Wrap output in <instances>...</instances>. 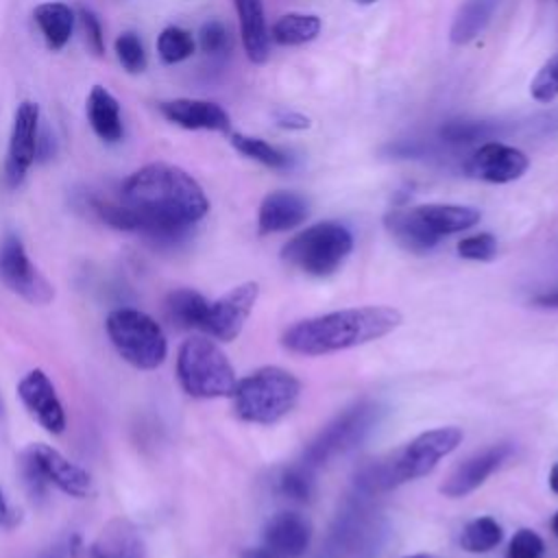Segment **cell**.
<instances>
[{
    "label": "cell",
    "instance_id": "1",
    "mask_svg": "<svg viewBox=\"0 0 558 558\" xmlns=\"http://www.w3.org/2000/svg\"><path fill=\"white\" fill-rule=\"evenodd\" d=\"M122 203L133 211V231L161 242H179L209 211L198 181L163 161L135 170L122 185Z\"/></svg>",
    "mask_w": 558,
    "mask_h": 558
},
{
    "label": "cell",
    "instance_id": "2",
    "mask_svg": "<svg viewBox=\"0 0 558 558\" xmlns=\"http://www.w3.org/2000/svg\"><path fill=\"white\" fill-rule=\"evenodd\" d=\"M401 320V312L390 305L347 307L294 323L283 331L281 344L296 355H327L384 338Z\"/></svg>",
    "mask_w": 558,
    "mask_h": 558
},
{
    "label": "cell",
    "instance_id": "3",
    "mask_svg": "<svg viewBox=\"0 0 558 558\" xmlns=\"http://www.w3.org/2000/svg\"><path fill=\"white\" fill-rule=\"evenodd\" d=\"M460 440L462 429L453 425L423 432L390 458L364 466L357 475V486L364 493H379L418 480L432 473L436 464L460 445Z\"/></svg>",
    "mask_w": 558,
    "mask_h": 558
},
{
    "label": "cell",
    "instance_id": "4",
    "mask_svg": "<svg viewBox=\"0 0 558 558\" xmlns=\"http://www.w3.org/2000/svg\"><path fill=\"white\" fill-rule=\"evenodd\" d=\"M231 397L238 418L272 425L299 403L301 381L281 366H262L244 379H238Z\"/></svg>",
    "mask_w": 558,
    "mask_h": 558
},
{
    "label": "cell",
    "instance_id": "5",
    "mask_svg": "<svg viewBox=\"0 0 558 558\" xmlns=\"http://www.w3.org/2000/svg\"><path fill=\"white\" fill-rule=\"evenodd\" d=\"M177 377L181 388L196 399L231 397L238 384L225 351L205 336H192L179 347Z\"/></svg>",
    "mask_w": 558,
    "mask_h": 558
},
{
    "label": "cell",
    "instance_id": "6",
    "mask_svg": "<svg viewBox=\"0 0 558 558\" xmlns=\"http://www.w3.org/2000/svg\"><path fill=\"white\" fill-rule=\"evenodd\" d=\"M351 248V231L336 220H325L292 235L283 244L281 257L305 275L329 277L344 264Z\"/></svg>",
    "mask_w": 558,
    "mask_h": 558
},
{
    "label": "cell",
    "instance_id": "7",
    "mask_svg": "<svg viewBox=\"0 0 558 558\" xmlns=\"http://www.w3.org/2000/svg\"><path fill=\"white\" fill-rule=\"evenodd\" d=\"M107 336L120 357L140 371L161 366L168 340L161 325L135 307H118L107 316Z\"/></svg>",
    "mask_w": 558,
    "mask_h": 558
},
{
    "label": "cell",
    "instance_id": "8",
    "mask_svg": "<svg viewBox=\"0 0 558 558\" xmlns=\"http://www.w3.org/2000/svg\"><path fill=\"white\" fill-rule=\"evenodd\" d=\"M384 408L377 401H357L329 421L303 449V464L314 469L355 449L379 423Z\"/></svg>",
    "mask_w": 558,
    "mask_h": 558
},
{
    "label": "cell",
    "instance_id": "9",
    "mask_svg": "<svg viewBox=\"0 0 558 558\" xmlns=\"http://www.w3.org/2000/svg\"><path fill=\"white\" fill-rule=\"evenodd\" d=\"M0 279L11 292L33 305H46L52 299L50 283L37 272L22 240L13 233H7L0 242Z\"/></svg>",
    "mask_w": 558,
    "mask_h": 558
},
{
    "label": "cell",
    "instance_id": "10",
    "mask_svg": "<svg viewBox=\"0 0 558 558\" xmlns=\"http://www.w3.org/2000/svg\"><path fill=\"white\" fill-rule=\"evenodd\" d=\"M37 140H39V105L24 100L13 113V126L9 137L4 177L11 187H17L33 161L37 159Z\"/></svg>",
    "mask_w": 558,
    "mask_h": 558
},
{
    "label": "cell",
    "instance_id": "11",
    "mask_svg": "<svg viewBox=\"0 0 558 558\" xmlns=\"http://www.w3.org/2000/svg\"><path fill=\"white\" fill-rule=\"evenodd\" d=\"M259 296V286L255 281H244L222 294L218 301L209 303L203 331L216 340L231 342L240 336L253 305Z\"/></svg>",
    "mask_w": 558,
    "mask_h": 558
},
{
    "label": "cell",
    "instance_id": "12",
    "mask_svg": "<svg viewBox=\"0 0 558 558\" xmlns=\"http://www.w3.org/2000/svg\"><path fill=\"white\" fill-rule=\"evenodd\" d=\"M527 166L530 159L523 150L501 142H486L466 159L464 172L486 183H510L521 179Z\"/></svg>",
    "mask_w": 558,
    "mask_h": 558
},
{
    "label": "cell",
    "instance_id": "13",
    "mask_svg": "<svg viewBox=\"0 0 558 558\" xmlns=\"http://www.w3.org/2000/svg\"><path fill=\"white\" fill-rule=\"evenodd\" d=\"M24 458L39 471V475L57 486L61 493L83 499L92 493V477L85 469L70 462L63 453L52 449L50 445L35 442L24 451Z\"/></svg>",
    "mask_w": 558,
    "mask_h": 558
},
{
    "label": "cell",
    "instance_id": "14",
    "mask_svg": "<svg viewBox=\"0 0 558 558\" xmlns=\"http://www.w3.org/2000/svg\"><path fill=\"white\" fill-rule=\"evenodd\" d=\"M17 397L22 399L24 408L37 418V423L50 432L61 434L65 429V412L57 397V390L50 377L41 368L28 371L17 381Z\"/></svg>",
    "mask_w": 558,
    "mask_h": 558
},
{
    "label": "cell",
    "instance_id": "15",
    "mask_svg": "<svg viewBox=\"0 0 558 558\" xmlns=\"http://www.w3.org/2000/svg\"><path fill=\"white\" fill-rule=\"evenodd\" d=\"M510 453H512V447L508 442L473 453L451 471V475L440 484V493L453 499L473 493L506 462Z\"/></svg>",
    "mask_w": 558,
    "mask_h": 558
},
{
    "label": "cell",
    "instance_id": "16",
    "mask_svg": "<svg viewBox=\"0 0 558 558\" xmlns=\"http://www.w3.org/2000/svg\"><path fill=\"white\" fill-rule=\"evenodd\" d=\"M264 549L279 558H301L312 543V523L305 514L283 510L268 519L264 527Z\"/></svg>",
    "mask_w": 558,
    "mask_h": 558
},
{
    "label": "cell",
    "instance_id": "17",
    "mask_svg": "<svg viewBox=\"0 0 558 558\" xmlns=\"http://www.w3.org/2000/svg\"><path fill=\"white\" fill-rule=\"evenodd\" d=\"M161 116L187 131H229L231 120L229 113L211 100H198V98H174L159 102Z\"/></svg>",
    "mask_w": 558,
    "mask_h": 558
},
{
    "label": "cell",
    "instance_id": "18",
    "mask_svg": "<svg viewBox=\"0 0 558 558\" xmlns=\"http://www.w3.org/2000/svg\"><path fill=\"white\" fill-rule=\"evenodd\" d=\"M310 214V203L305 196L288 190H277L264 196L257 211V229L262 235L290 231L299 227Z\"/></svg>",
    "mask_w": 558,
    "mask_h": 558
},
{
    "label": "cell",
    "instance_id": "19",
    "mask_svg": "<svg viewBox=\"0 0 558 558\" xmlns=\"http://www.w3.org/2000/svg\"><path fill=\"white\" fill-rule=\"evenodd\" d=\"M384 227L390 233V238L405 248L408 253L423 255L432 251L440 238L427 229V225L418 218L414 207L410 209H392L384 216Z\"/></svg>",
    "mask_w": 558,
    "mask_h": 558
},
{
    "label": "cell",
    "instance_id": "20",
    "mask_svg": "<svg viewBox=\"0 0 558 558\" xmlns=\"http://www.w3.org/2000/svg\"><path fill=\"white\" fill-rule=\"evenodd\" d=\"M240 22V35L246 57L253 63H264L270 54V31L266 26L262 0H233Z\"/></svg>",
    "mask_w": 558,
    "mask_h": 558
},
{
    "label": "cell",
    "instance_id": "21",
    "mask_svg": "<svg viewBox=\"0 0 558 558\" xmlns=\"http://www.w3.org/2000/svg\"><path fill=\"white\" fill-rule=\"evenodd\" d=\"M87 120L96 137L107 144H116L124 137L120 105L116 96L102 85H94L87 96Z\"/></svg>",
    "mask_w": 558,
    "mask_h": 558
},
{
    "label": "cell",
    "instance_id": "22",
    "mask_svg": "<svg viewBox=\"0 0 558 558\" xmlns=\"http://www.w3.org/2000/svg\"><path fill=\"white\" fill-rule=\"evenodd\" d=\"M418 218L427 225L432 233L438 238L466 231L480 222V211L466 205H445V203H429L414 207Z\"/></svg>",
    "mask_w": 558,
    "mask_h": 558
},
{
    "label": "cell",
    "instance_id": "23",
    "mask_svg": "<svg viewBox=\"0 0 558 558\" xmlns=\"http://www.w3.org/2000/svg\"><path fill=\"white\" fill-rule=\"evenodd\" d=\"M33 17L50 50H61L74 28V11L63 2H41L35 7Z\"/></svg>",
    "mask_w": 558,
    "mask_h": 558
},
{
    "label": "cell",
    "instance_id": "24",
    "mask_svg": "<svg viewBox=\"0 0 558 558\" xmlns=\"http://www.w3.org/2000/svg\"><path fill=\"white\" fill-rule=\"evenodd\" d=\"M499 0H464L453 15L449 37L453 44L462 46L473 41L490 22Z\"/></svg>",
    "mask_w": 558,
    "mask_h": 558
},
{
    "label": "cell",
    "instance_id": "25",
    "mask_svg": "<svg viewBox=\"0 0 558 558\" xmlns=\"http://www.w3.org/2000/svg\"><path fill=\"white\" fill-rule=\"evenodd\" d=\"M207 310H209V301L192 288L172 290L166 299L168 318L183 329H203Z\"/></svg>",
    "mask_w": 558,
    "mask_h": 558
},
{
    "label": "cell",
    "instance_id": "26",
    "mask_svg": "<svg viewBox=\"0 0 558 558\" xmlns=\"http://www.w3.org/2000/svg\"><path fill=\"white\" fill-rule=\"evenodd\" d=\"M320 26V17L314 13H286L272 24L270 39L281 46H301L316 39Z\"/></svg>",
    "mask_w": 558,
    "mask_h": 558
},
{
    "label": "cell",
    "instance_id": "27",
    "mask_svg": "<svg viewBox=\"0 0 558 558\" xmlns=\"http://www.w3.org/2000/svg\"><path fill=\"white\" fill-rule=\"evenodd\" d=\"M501 538H504V530L493 517H477L462 527L460 545L471 554H484L497 547Z\"/></svg>",
    "mask_w": 558,
    "mask_h": 558
},
{
    "label": "cell",
    "instance_id": "28",
    "mask_svg": "<svg viewBox=\"0 0 558 558\" xmlns=\"http://www.w3.org/2000/svg\"><path fill=\"white\" fill-rule=\"evenodd\" d=\"M231 146L238 153H242L244 157H248L253 161H259L266 168L283 170V168L290 166V157L283 150H279L272 144H268L266 140H262V137H253V135H244V133H233L231 135Z\"/></svg>",
    "mask_w": 558,
    "mask_h": 558
},
{
    "label": "cell",
    "instance_id": "29",
    "mask_svg": "<svg viewBox=\"0 0 558 558\" xmlns=\"http://www.w3.org/2000/svg\"><path fill=\"white\" fill-rule=\"evenodd\" d=\"M194 48H196V41H194L192 33H187L181 26H166L157 37L159 59L168 65L185 61L187 57H192Z\"/></svg>",
    "mask_w": 558,
    "mask_h": 558
},
{
    "label": "cell",
    "instance_id": "30",
    "mask_svg": "<svg viewBox=\"0 0 558 558\" xmlns=\"http://www.w3.org/2000/svg\"><path fill=\"white\" fill-rule=\"evenodd\" d=\"M277 488L283 497L292 499V501H310L314 497L316 484H314V475L312 469L305 466L303 462L296 466L286 469L279 480H277Z\"/></svg>",
    "mask_w": 558,
    "mask_h": 558
},
{
    "label": "cell",
    "instance_id": "31",
    "mask_svg": "<svg viewBox=\"0 0 558 558\" xmlns=\"http://www.w3.org/2000/svg\"><path fill=\"white\" fill-rule=\"evenodd\" d=\"M497 133V126L490 122H471V120H451L440 129V137L451 144H469L475 140H488Z\"/></svg>",
    "mask_w": 558,
    "mask_h": 558
},
{
    "label": "cell",
    "instance_id": "32",
    "mask_svg": "<svg viewBox=\"0 0 558 558\" xmlns=\"http://www.w3.org/2000/svg\"><path fill=\"white\" fill-rule=\"evenodd\" d=\"M113 48H116V57H118L120 65H122L129 74H140V72L146 70V65H148L146 50H144L142 39H140L135 33H131V31L122 33V35L116 39Z\"/></svg>",
    "mask_w": 558,
    "mask_h": 558
},
{
    "label": "cell",
    "instance_id": "33",
    "mask_svg": "<svg viewBox=\"0 0 558 558\" xmlns=\"http://www.w3.org/2000/svg\"><path fill=\"white\" fill-rule=\"evenodd\" d=\"M530 94L538 102H551L558 98V52L549 57L530 83Z\"/></svg>",
    "mask_w": 558,
    "mask_h": 558
},
{
    "label": "cell",
    "instance_id": "34",
    "mask_svg": "<svg viewBox=\"0 0 558 558\" xmlns=\"http://www.w3.org/2000/svg\"><path fill=\"white\" fill-rule=\"evenodd\" d=\"M458 255L473 262H490L497 255V240L493 233H475L458 242Z\"/></svg>",
    "mask_w": 558,
    "mask_h": 558
},
{
    "label": "cell",
    "instance_id": "35",
    "mask_svg": "<svg viewBox=\"0 0 558 558\" xmlns=\"http://www.w3.org/2000/svg\"><path fill=\"white\" fill-rule=\"evenodd\" d=\"M231 37L220 20H207L198 31V46L207 54H220L229 48Z\"/></svg>",
    "mask_w": 558,
    "mask_h": 558
},
{
    "label": "cell",
    "instance_id": "36",
    "mask_svg": "<svg viewBox=\"0 0 558 558\" xmlns=\"http://www.w3.org/2000/svg\"><path fill=\"white\" fill-rule=\"evenodd\" d=\"M541 554H543V538L536 532L521 527L510 538L506 558H538Z\"/></svg>",
    "mask_w": 558,
    "mask_h": 558
},
{
    "label": "cell",
    "instance_id": "37",
    "mask_svg": "<svg viewBox=\"0 0 558 558\" xmlns=\"http://www.w3.org/2000/svg\"><path fill=\"white\" fill-rule=\"evenodd\" d=\"M78 22H81V28H83L87 48H89L94 54L100 57V54L105 52V35H102L100 20L96 17V13H94L92 9L81 7V9H78Z\"/></svg>",
    "mask_w": 558,
    "mask_h": 558
},
{
    "label": "cell",
    "instance_id": "38",
    "mask_svg": "<svg viewBox=\"0 0 558 558\" xmlns=\"http://www.w3.org/2000/svg\"><path fill=\"white\" fill-rule=\"evenodd\" d=\"M275 122H277V126L288 129V131H303V129H310V124H312L307 116H303L299 111H286V109L275 113Z\"/></svg>",
    "mask_w": 558,
    "mask_h": 558
},
{
    "label": "cell",
    "instance_id": "39",
    "mask_svg": "<svg viewBox=\"0 0 558 558\" xmlns=\"http://www.w3.org/2000/svg\"><path fill=\"white\" fill-rule=\"evenodd\" d=\"M532 303L536 307H547V310H558V288L556 290H547V292H541L532 299Z\"/></svg>",
    "mask_w": 558,
    "mask_h": 558
},
{
    "label": "cell",
    "instance_id": "40",
    "mask_svg": "<svg viewBox=\"0 0 558 558\" xmlns=\"http://www.w3.org/2000/svg\"><path fill=\"white\" fill-rule=\"evenodd\" d=\"M15 521H17V514H15V512H13V508L9 506V501H7L4 493L0 490V525L11 527V525H15Z\"/></svg>",
    "mask_w": 558,
    "mask_h": 558
},
{
    "label": "cell",
    "instance_id": "41",
    "mask_svg": "<svg viewBox=\"0 0 558 558\" xmlns=\"http://www.w3.org/2000/svg\"><path fill=\"white\" fill-rule=\"evenodd\" d=\"M242 558H279V556H275L272 551H268L264 547H257V549H244Z\"/></svg>",
    "mask_w": 558,
    "mask_h": 558
},
{
    "label": "cell",
    "instance_id": "42",
    "mask_svg": "<svg viewBox=\"0 0 558 558\" xmlns=\"http://www.w3.org/2000/svg\"><path fill=\"white\" fill-rule=\"evenodd\" d=\"M87 558H116V556H113V554H109L105 547H100V545L96 543V545H92V547H89Z\"/></svg>",
    "mask_w": 558,
    "mask_h": 558
},
{
    "label": "cell",
    "instance_id": "43",
    "mask_svg": "<svg viewBox=\"0 0 558 558\" xmlns=\"http://www.w3.org/2000/svg\"><path fill=\"white\" fill-rule=\"evenodd\" d=\"M549 488L558 495V464H554L549 471Z\"/></svg>",
    "mask_w": 558,
    "mask_h": 558
},
{
    "label": "cell",
    "instance_id": "44",
    "mask_svg": "<svg viewBox=\"0 0 558 558\" xmlns=\"http://www.w3.org/2000/svg\"><path fill=\"white\" fill-rule=\"evenodd\" d=\"M63 554H65V551H63L61 547H54V549H50L48 554H44L41 558H63Z\"/></svg>",
    "mask_w": 558,
    "mask_h": 558
},
{
    "label": "cell",
    "instance_id": "45",
    "mask_svg": "<svg viewBox=\"0 0 558 558\" xmlns=\"http://www.w3.org/2000/svg\"><path fill=\"white\" fill-rule=\"evenodd\" d=\"M551 532L558 536V512H556L554 519H551Z\"/></svg>",
    "mask_w": 558,
    "mask_h": 558
},
{
    "label": "cell",
    "instance_id": "46",
    "mask_svg": "<svg viewBox=\"0 0 558 558\" xmlns=\"http://www.w3.org/2000/svg\"><path fill=\"white\" fill-rule=\"evenodd\" d=\"M403 558H436V556H429V554H412V556H403Z\"/></svg>",
    "mask_w": 558,
    "mask_h": 558
},
{
    "label": "cell",
    "instance_id": "47",
    "mask_svg": "<svg viewBox=\"0 0 558 558\" xmlns=\"http://www.w3.org/2000/svg\"><path fill=\"white\" fill-rule=\"evenodd\" d=\"M355 2H360V4H373V2H377V0H355Z\"/></svg>",
    "mask_w": 558,
    "mask_h": 558
}]
</instances>
